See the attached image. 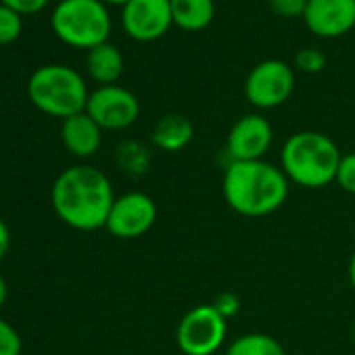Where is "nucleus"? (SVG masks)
I'll list each match as a JSON object with an SVG mask.
<instances>
[{"instance_id": "obj_1", "label": "nucleus", "mask_w": 355, "mask_h": 355, "mask_svg": "<svg viewBox=\"0 0 355 355\" xmlns=\"http://www.w3.org/2000/svg\"><path fill=\"white\" fill-rule=\"evenodd\" d=\"M51 203L63 224L80 232H94L107 226L115 193L107 173L94 165H71L57 175Z\"/></svg>"}, {"instance_id": "obj_2", "label": "nucleus", "mask_w": 355, "mask_h": 355, "mask_svg": "<svg viewBox=\"0 0 355 355\" xmlns=\"http://www.w3.org/2000/svg\"><path fill=\"white\" fill-rule=\"evenodd\" d=\"M291 182L282 167L259 161H230L224 171L222 193L232 211L245 218L276 214L288 199Z\"/></svg>"}, {"instance_id": "obj_3", "label": "nucleus", "mask_w": 355, "mask_h": 355, "mask_svg": "<svg viewBox=\"0 0 355 355\" xmlns=\"http://www.w3.org/2000/svg\"><path fill=\"white\" fill-rule=\"evenodd\" d=\"M340 157L343 155L330 136L315 130H303L286 138L280 150V167L291 184L313 191L336 180Z\"/></svg>"}, {"instance_id": "obj_4", "label": "nucleus", "mask_w": 355, "mask_h": 355, "mask_svg": "<svg viewBox=\"0 0 355 355\" xmlns=\"http://www.w3.org/2000/svg\"><path fill=\"white\" fill-rule=\"evenodd\" d=\"M28 96L32 105L59 119H67L86 111L88 86L86 80L67 65L51 63L38 67L28 80Z\"/></svg>"}, {"instance_id": "obj_5", "label": "nucleus", "mask_w": 355, "mask_h": 355, "mask_svg": "<svg viewBox=\"0 0 355 355\" xmlns=\"http://www.w3.org/2000/svg\"><path fill=\"white\" fill-rule=\"evenodd\" d=\"M51 28L71 49L92 51L111 36V13L101 0H59L53 9Z\"/></svg>"}, {"instance_id": "obj_6", "label": "nucleus", "mask_w": 355, "mask_h": 355, "mask_svg": "<svg viewBox=\"0 0 355 355\" xmlns=\"http://www.w3.org/2000/svg\"><path fill=\"white\" fill-rule=\"evenodd\" d=\"M228 336V320L214 303L187 311L175 328V343L184 355H216Z\"/></svg>"}, {"instance_id": "obj_7", "label": "nucleus", "mask_w": 355, "mask_h": 355, "mask_svg": "<svg viewBox=\"0 0 355 355\" xmlns=\"http://www.w3.org/2000/svg\"><path fill=\"white\" fill-rule=\"evenodd\" d=\"M295 90V71L280 59L257 63L245 78V98L255 109H276L284 105Z\"/></svg>"}, {"instance_id": "obj_8", "label": "nucleus", "mask_w": 355, "mask_h": 355, "mask_svg": "<svg viewBox=\"0 0 355 355\" xmlns=\"http://www.w3.org/2000/svg\"><path fill=\"white\" fill-rule=\"evenodd\" d=\"M157 222V205L146 193H125L115 197L105 230L119 241H134L144 236Z\"/></svg>"}, {"instance_id": "obj_9", "label": "nucleus", "mask_w": 355, "mask_h": 355, "mask_svg": "<svg viewBox=\"0 0 355 355\" xmlns=\"http://www.w3.org/2000/svg\"><path fill=\"white\" fill-rule=\"evenodd\" d=\"M86 113L103 130H125L136 123L140 115V103L136 94L123 86H98L88 96Z\"/></svg>"}, {"instance_id": "obj_10", "label": "nucleus", "mask_w": 355, "mask_h": 355, "mask_svg": "<svg viewBox=\"0 0 355 355\" xmlns=\"http://www.w3.org/2000/svg\"><path fill=\"white\" fill-rule=\"evenodd\" d=\"M171 26L169 0H130L125 7H121V28L136 42L159 40Z\"/></svg>"}, {"instance_id": "obj_11", "label": "nucleus", "mask_w": 355, "mask_h": 355, "mask_svg": "<svg viewBox=\"0 0 355 355\" xmlns=\"http://www.w3.org/2000/svg\"><path fill=\"white\" fill-rule=\"evenodd\" d=\"M274 140L270 119L259 113L243 115L234 121L226 138V155L230 161H259L266 157Z\"/></svg>"}, {"instance_id": "obj_12", "label": "nucleus", "mask_w": 355, "mask_h": 355, "mask_svg": "<svg viewBox=\"0 0 355 355\" xmlns=\"http://www.w3.org/2000/svg\"><path fill=\"white\" fill-rule=\"evenodd\" d=\"M303 21L318 38H340L355 28V0H307Z\"/></svg>"}, {"instance_id": "obj_13", "label": "nucleus", "mask_w": 355, "mask_h": 355, "mask_svg": "<svg viewBox=\"0 0 355 355\" xmlns=\"http://www.w3.org/2000/svg\"><path fill=\"white\" fill-rule=\"evenodd\" d=\"M61 142L78 159L94 157L103 144V128L86 111H82L63 119Z\"/></svg>"}, {"instance_id": "obj_14", "label": "nucleus", "mask_w": 355, "mask_h": 355, "mask_svg": "<svg viewBox=\"0 0 355 355\" xmlns=\"http://www.w3.org/2000/svg\"><path fill=\"white\" fill-rule=\"evenodd\" d=\"M193 136H195V128H193L191 119L173 113V115H165L157 121V125L153 128L150 140L159 150L178 153L191 144Z\"/></svg>"}, {"instance_id": "obj_15", "label": "nucleus", "mask_w": 355, "mask_h": 355, "mask_svg": "<svg viewBox=\"0 0 355 355\" xmlns=\"http://www.w3.org/2000/svg\"><path fill=\"white\" fill-rule=\"evenodd\" d=\"M86 69H88V76L101 84V86H111L115 84L121 73H123V55L121 51L111 44V42H105L92 51H88V57H86Z\"/></svg>"}, {"instance_id": "obj_16", "label": "nucleus", "mask_w": 355, "mask_h": 355, "mask_svg": "<svg viewBox=\"0 0 355 355\" xmlns=\"http://www.w3.org/2000/svg\"><path fill=\"white\" fill-rule=\"evenodd\" d=\"M173 26L184 32H203L216 17L214 0H169Z\"/></svg>"}, {"instance_id": "obj_17", "label": "nucleus", "mask_w": 355, "mask_h": 355, "mask_svg": "<svg viewBox=\"0 0 355 355\" xmlns=\"http://www.w3.org/2000/svg\"><path fill=\"white\" fill-rule=\"evenodd\" d=\"M224 355H286L280 340L266 332H247L236 336Z\"/></svg>"}, {"instance_id": "obj_18", "label": "nucleus", "mask_w": 355, "mask_h": 355, "mask_svg": "<svg viewBox=\"0 0 355 355\" xmlns=\"http://www.w3.org/2000/svg\"><path fill=\"white\" fill-rule=\"evenodd\" d=\"M24 32V19L13 9L0 5V46L13 44Z\"/></svg>"}, {"instance_id": "obj_19", "label": "nucleus", "mask_w": 355, "mask_h": 355, "mask_svg": "<svg viewBox=\"0 0 355 355\" xmlns=\"http://www.w3.org/2000/svg\"><path fill=\"white\" fill-rule=\"evenodd\" d=\"M121 161L132 173H144L148 165V150L138 142H125L121 146Z\"/></svg>"}, {"instance_id": "obj_20", "label": "nucleus", "mask_w": 355, "mask_h": 355, "mask_svg": "<svg viewBox=\"0 0 355 355\" xmlns=\"http://www.w3.org/2000/svg\"><path fill=\"white\" fill-rule=\"evenodd\" d=\"M295 67L303 73H318L326 67V57L318 49H301L295 55Z\"/></svg>"}, {"instance_id": "obj_21", "label": "nucleus", "mask_w": 355, "mask_h": 355, "mask_svg": "<svg viewBox=\"0 0 355 355\" xmlns=\"http://www.w3.org/2000/svg\"><path fill=\"white\" fill-rule=\"evenodd\" d=\"M345 193L355 195V153H347L340 157L338 169H336V180H334Z\"/></svg>"}, {"instance_id": "obj_22", "label": "nucleus", "mask_w": 355, "mask_h": 355, "mask_svg": "<svg viewBox=\"0 0 355 355\" xmlns=\"http://www.w3.org/2000/svg\"><path fill=\"white\" fill-rule=\"evenodd\" d=\"M21 336L19 332L0 318V355H21Z\"/></svg>"}, {"instance_id": "obj_23", "label": "nucleus", "mask_w": 355, "mask_h": 355, "mask_svg": "<svg viewBox=\"0 0 355 355\" xmlns=\"http://www.w3.org/2000/svg\"><path fill=\"white\" fill-rule=\"evenodd\" d=\"M270 9L274 15L284 17V19H295V17H303L307 0H268Z\"/></svg>"}, {"instance_id": "obj_24", "label": "nucleus", "mask_w": 355, "mask_h": 355, "mask_svg": "<svg viewBox=\"0 0 355 355\" xmlns=\"http://www.w3.org/2000/svg\"><path fill=\"white\" fill-rule=\"evenodd\" d=\"M49 3H51V0H0V5L13 9L21 17L24 15H36V13H40Z\"/></svg>"}, {"instance_id": "obj_25", "label": "nucleus", "mask_w": 355, "mask_h": 355, "mask_svg": "<svg viewBox=\"0 0 355 355\" xmlns=\"http://www.w3.org/2000/svg\"><path fill=\"white\" fill-rule=\"evenodd\" d=\"M214 307L226 318V320H230V318H234L236 313H239V309H241V299L234 295V293H220L218 297H216V301H214Z\"/></svg>"}, {"instance_id": "obj_26", "label": "nucleus", "mask_w": 355, "mask_h": 355, "mask_svg": "<svg viewBox=\"0 0 355 355\" xmlns=\"http://www.w3.org/2000/svg\"><path fill=\"white\" fill-rule=\"evenodd\" d=\"M9 247H11V232H9L7 222L0 218V261H3L5 255L9 253Z\"/></svg>"}, {"instance_id": "obj_27", "label": "nucleus", "mask_w": 355, "mask_h": 355, "mask_svg": "<svg viewBox=\"0 0 355 355\" xmlns=\"http://www.w3.org/2000/svg\"><path fill=\"white\" fill-rule=\"evenodd\" d=\"M7 297H9V286H7V280L0 274V307L7 303Z\"/></svg>"}, {"instance_id": "obj_28", "label": "nucleus", "mask_w": 355, "mask_h": 355, "mask_svg": "<svg viewBox=\"0 0 355 355\" xmlns=\"http://www.w3.org/2000/svg\"><path fill=\"white\" fill-rule=\"evenodd\" d=\"M349 282H351V286L355 291V251H353L351 261H349Z\"/></svg>"}, {"instance_id": "obj_29", "label": "nucleus", "mask_w": 355, "mask_h": 355, "mask_svg": "<svg viewBox=\"0 0 355 355\" xmlns=\"http://www.w3.org/2000/svg\"><path fill=\"white\" fill-rule=\"evenodd\" d=\"M101 3H105V5H115V7H125L130 0H101Z\"/></svg>"}, {"instance_id": "obj_30", "label": "nucleus", "mask_w": 355, "mask_h": 355, "mask_svg": "<svg viewBox=\"0 0 355 355\" xmlns=\"http://www.w3.org/2000/svg\"><path fill=\"white\" fill-rule=\"evenodd\" d=\"M353 340H355V322H353Z\"/></svg>"}]
</instances>
